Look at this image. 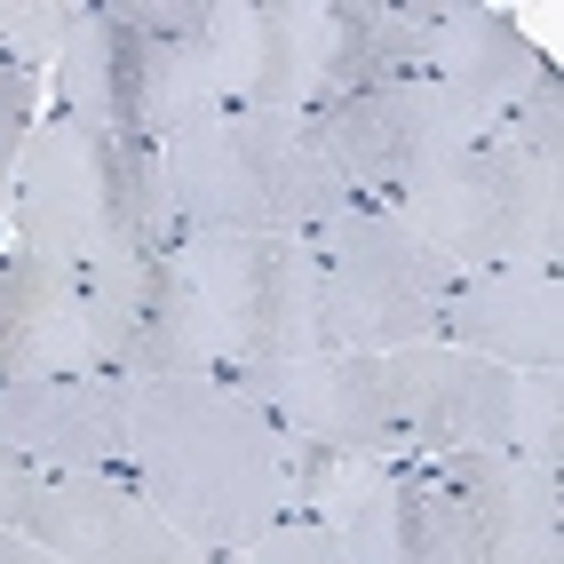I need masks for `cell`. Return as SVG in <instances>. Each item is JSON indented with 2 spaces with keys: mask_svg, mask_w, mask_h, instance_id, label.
Masks as SVG:
<instances>
[{
  "mask_svg": "<svg viewBox=\"0 0 564 564\" xmlns=\"http://www.w3.org/2000/svg\"><path fill=\"white\" fill-rule=\"evenodd\" d=\"M128 477L175 533L239 556L254 533L294 517L286 437L231 382H135Z\"/></svg>",
  "mask_w": 564,
  "mask_h": 564,
  "instance_id": "1",
  "label": "cell"
},
{
  "mask_svg": "<svg viewBox=\"0 0 564 564\" xmlns=\"http://www.w3.org/2000/svg\"><path fill=\"white\" fill-rule=\"evenodd\" d=\"M9 231L17 247L64 262V271H111L135 254H167L183 231L167 207L160 143L88 128L72 111L32 120L9 192Z\"/></svg>",
  "mask_w": 564,
  "mask_h": 564,
  "instance_id": "2",
  "label": "cell"
},
{
  "mask_svg": "<svg viewBox=\"0 0 564 564\" xmlns=\"http://www.w3.org/2000/svg\"><path fill=\"white\" fill-rule=\"evenodd\" d=\"M183 239H311L350 207V183L294 111H215L160 143Z\"/></svg>",
  "mask_w": 564,
  "mask_h": 564,
  "instance_id": "3",
  "label": "cell"
},
{
  "mask_svg": "<svg viewBox=\"0 0 564 564\" xmlns=\"http://www.w3.org/2000/svg\"><path fill=\"white\" fill-rule=\"evenodd\" d=\"M445 271H556L564 262V192L501 135L445 152L382 199Z\"/></svg>",
  "mask_w": 564,
  "mask_h": 564,
  "instance_id": "4",
  "label": "cell"
},
{
  "mask_svg": "<svg viewBox=\"0 0 564 564\" xmlns=\"http://www.w3.org/2000/svg\"><path fill=\"white\" fill-rule=\"evenodd\" d=\"M311 254H318L326 350L382 358L405 343H437V311H445L454 271L382 199H350L326 231H311Z\"/></svg>",
  "mask_w": 564,
  "mask_h": 564,
  "instance_id": "5",
  "label": "cell"
},
{
  "mask_svg": "<svg viewBox=\"0 0 564 564\" xmlns=\"http://www.w3.org/2000/svg\"><path fill=\"white\" fill-rule=\"evenodd\" d=\"M48 88H56V111H72L88 128H111V135H143V143H167L192 120H215V88H207L199 48L143 32L120 0H88L80 32L48 64Z\"/></svg>",
  "mask_w": 564,
  "mask_h": 564,
  "instance_id": "6",
  "label": "cell"
},
{
  "mask_svg": "<svg viewBox=\"0 0 564 564\" xmlns=\"http://www.w3.org/2000/svg\"><path fill=\"white\" fill-rule=\"evenodd\" d=\"M192 271L215 358L231 366H286L326 350V311H318V254L311 239H175Z\"/></svg>",
  "mask_w": 564,
  "mask_h": 564,
  "instance_id": "7",
  "label": "cell"
},
{
  "mask_svg": "<svg viewBox=\"0 0 564 564\" xmlns=\"http://www.w3.org/2000/svg\"><path fill=\"white\" fill-rule=\"evenodd\" d=\"M80 303H88V343L96 366L120 382H215V326L183 254H135L111 271H80Z\"/></svg>",
  "mask_w": 564,
  "mask_h": 564,
  "instance_id": "8",
  "label": "cell"
},
{
  "mask_svg": "<svg viewBox=\"0 0 564 564\" xmlns=\"http://www.w3.org/2000/svg\"><path fill=\"white\" fill-rule=\"evenodd\" d=\"M311 135L334 160V175L350 183V199H390L398 183L437 167L445 152H462V143H477V135H501V128H485L477 111H462L422 72V80H390V88H358V96L318 104Z\"/></svg>",
  "mask_w": 564,
  "mask_h": 564,
  "instance_id": "9",
  "label": "cell"
},
{
  "mask_svg": "<svg viewBox=\"0 0 564 564\" xmlns=\"http://www.w3.org/2000/svg\"><path fill=\"white\" fill-rule=\"evenodd\" d=\"M199 64L215 111H294L326 104V0H207Z\"/></svg>",
  "mask_w": 564,
  "mask_h": 564,
  "instance_id": "10",
  "label": "cell"
},
{
  "mask_svg": "<svg viewBox=\"0 0 564 564\" xmlns=\"http://www.w3.org/2000/svg\"><path fill=\"white\" fill-rule=\"evenodd\" d=\"M215 382H231L279 437H311V445L350 454V462H413L382 358L318 350V358H286V366H231Z\"/></svg>",
  "mask_w": 564,
  "mask_h": 564,
  "instance_id": "11",
  "label": "cell"
},
{
  "mask_svg": "<svg viewBox=\"0 0 564 564\" xmlns=\"http://www.w3.org/2000/svg\"><path fill=\"white\" fill-rule=\"evenodd\" d=\"M382 373H390V405H398V430L413 445V462H437V454H517L524 373H509L494 358H469L454 343L382 350Z\"/></svg>",
  "mask_w": 564,
  "mask_h": 564,
  "instance_id": "12",
  "label": "cell"
},
{
  "mask_svg": "<svg viewBox=\"0 0 564 564\" xmlns=\"http://www.w3.org/2000/svg\"><path fill=\"white\" fill-rule=\"evenodd\" d=\"M17 533L48 541L64 564H231L192 533H175L120 469H48Z\"/></svg>",
  "mask_w": 564,
  "mask_h": 564,
  "instance_id": "13",
  "label": "cell"
},
{
  "mask_svg": "<svg viewBox=\"0 0 564 564\" xmlns=\"http://www.w3.org/2000/svg\"><path fill=\"white\" fill-rule=\"evenodd\" d=\"M128 413L135 382L120 373H41L0 382V445L32 469H120L128 477Z\"/></svg>",
  "mask_w": 564,
  "mask_h": 564,
  "instance_id": "14",
  "label": "cell"
},
{
  "mask_svg": "<svg viewBox=\"0 0 564 564\" xmlns=\"http://www.w3.org/2000/svg\"><path fill=\"white\" fill-rule=\"evenodd\" d=\"M437 343L494 358L509 373L564 366V271H454L437 311Z\"/></svg>",
  "mask_w": 564,
  "mask_h": 564,
  "instance_id": "15",
  "label": "cell"
},
{
  "mask_svg": "<svg viewBox=\"0 0 564 564\" xmlns=\"http://www.w3.org/2000/svg\"><path fill=\"white\" fill-rule=\"evenodd\" d=\"M41 373H96L80 271L0 247V382H41Z\"/></svg>",
  "mask_w": 564,
  "mask_h": 564,
  "instance_id": "16",
  "label": "cell"
},
{
  "mask_svg": "<svg viewBox=\"0 0 564 564\" xmlns=\"http://www.w3.org/2000/svg\"><path fill=\"white\" fill-rule=\"evenodd\" d=\"M430 17V80L454 96L462 111H477L485 128H501V111L549 72V56L533 48L509 9H477V0H422Z\"/></svg>",
  "mask_w": 564,
  "mask_h": 564,
  "instance_id": "17",
  "label": "cell"
},
{
  "mask_svg": "<svg viewBox=\"0 0 564 564\" xmlns=\"http://www.w3.org/2000/svg\"><path fill=\"white\" fill-rule=\"evenodd\" d=\"M430 72L422 0H326V104Z\"/></svg>",
  "mask_w": 564,
  "mask_h": 564,
  "instance_id": "18",
  "label": "cell"
},
{
  "mask_svg": "<svg viewBox=\"0 0 564 564\" xmlns=\"http://www.w3.org/2000/svg\"><path fill=\"white\" fill-rule=\"evenodd\" d=\"M80 17H88V0H0V48H9L17 72L41 80L64 56V41L80 32Z\"/></svg>",
  "mask_w": 564,
  "mask_h": 564,
  "instance_id": "19",
  "label": "cell"
},
{
  "mask_svg": "<svg viewBox=\"0 0 564 564\" xmlns=\"http://www.w3.org/2000/svg\"><path fill=\"white\" fill-rule=\"evenodd\" d=\"M501 143H509V152H524L541 175L564 167V80H556V64H549L509 111H501Z\"/></svg>",
  "mask_w": 564,
  "mask_h": 564,
  "instance_id": "20",
  "label": "cell"
},
{
  "mask_svg": "<svg viewBox=\"0 0 564 564\" xmlns=\"http://www.w3.org/2000/svg\"><path fill=\"white\" fill-rule=\"evenodd\" d=\"M517 462L564 477V373H524V398H517Z\"/></svg>",
  "mask_w": 564,
  "mask_h": 564,
  "instance_id": "21",
  "label": "cell"
},
{
  "mask_svg": "<svg viewBox=\"0 0 564 564\" xmlns=\"http://www.w3.org/2000/svg\"><path fill=\"white\" fill-rule=\"evenodd\" d=\"M231 564H350V549L334 541L318 517H279L271 533H254Z\"/></svg>",
  "mask_w": 564,
  "mask_h": 564,
  "instance_id": "22",
  "label": "cell"
},
{
  "mask_svg": "<svg viewBox=\"0 0 564 564\" xmlns=\"http://www.w3.org/2000/svg\"><path fill=\"white\" fill-rule=\"evenodd\" d=\"M32 120H41V80H32V72H9V80H0V215H9L17 160H24Z\"/></svg>",
  "mask_w": 564,
  "mask_h": 564,
  "instance_id": "23",
  "label": "cell"
},
{
  "mask_svg": "<svg viewBox=\"0 0 564 564\" xmlns=\"http://www.w3.org/2000/svg\"><path fill=\"white\" fill-rule=\"evenodd\" d=\"M32 494H41V469H32V462H17L9 445H0V524H24Z\"/></svg>",
  "mask_w": 564,
  "mask_h": 564,
  "instance_id": "24",
  "label": "cell"
},
{
  "mask_svg": "<svg viewBox=\"0 0 564 564\" xmlns=\"http://www.w3.org/2000/svg\"><path fill=\"white\" fill-rule=\"evenodd\" d=\"M0 564H64L48 541H32V533H17V524H0Z\"/></svg>",
  "mask_w": 564,
  "mask_h": 564,
  "instance_id": "25",
  "label": "cell"
},
{
  "mask_svg": "<svg viewBox=\"0 0 564 564\" xmlns=\"http://www.w3.org/2000/svg\"><path fill=\"white\" fill-rule=\"evenodd\" d=\"M9 72H17V64H9V48H0V80H9Z\"/></svg>",
  "mask_w": 564,
  "mask_h": 564,
  "instance_id": "26",
  "label": "cell"
}]
</instances>
